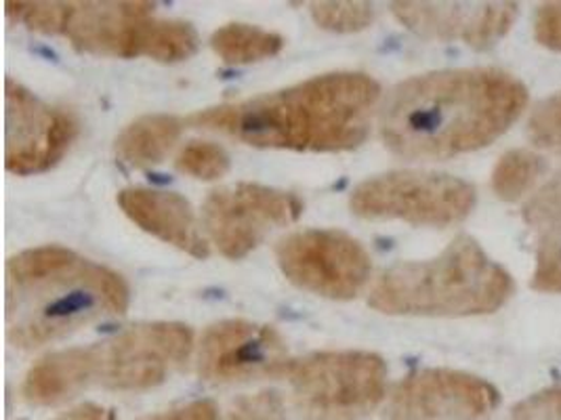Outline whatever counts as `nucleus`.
I'll list each match as a JSON object with an SVG mask.
<instances>
[{
  "instance_id": "nucleus-1",
  "label": "nucleus",
  "mask_w": 561,
  "mask_h": 420,
  "mask_svg": "<svg viewBox=\"0 0 561 420\" xmlns=\"http://www.w3.org/2000/svg\"><path fill=\"white\" fill-rule=\"evenodd\" d=\"M528 89L499 68L439 70L391 89L379 114L385 148L407 160H448L510 131Z\"/></svg>"
},
{
  "instance_id": "nucleus-2",
  "label": "nucleus",
  "mask_w": 561,
  "mask_h": 420,
  "mask_svg": "<svg viewBox=\"0 0 561 420\" xmlns=\"http://www.w3.org/2000/svg\"><path fill=\"white\" fill-rule=\"evenodd\" d=\"M379 82L359 72H334L247 102L198 112L190 125L219 131L253 148L343 152L370 129Z\"/></svg>"
},
{
  "instance_id": "nucleus-3",
  "label": "nucleus",
  "mask_w": 561,
  "mask_h": 420,
  "mask_svg": "<svg viewBox=\"0 0 561 420\" xmlns=\"http://www.w3.org/2000/svg\"><path fill=\"white\" fill-rule=\"evenodd\" d=\"M121 273L64 246L30 248L7 262V337L38 349L128 310Z\"/></svg>"
},
{
  "instance_id": "nucleus-4",
  "label": "nucleus",
  "mask_w": 561,
  "mask_h": 420,
  "mask_svg": "<svg viewBox=\"0 0 561 420\" xmlns=\"http://www.w3.org/2000/svg\"><path fill=\"white\" fill-rule=\"evenodd\" d=\"M511 292L510 271L492 261L473 237L459 236L434 259L385 269L368 305L387 315L467 317L494 314Z\"/></svg>"
},
{
  "instance_id": "nucleus-5",
  "label": "nucleus",
  "mask_w": 561,
  "mask_h": 420,
  "mask_svg": "<svg viewBox=\"0 0 561 420\" xmlns=\"http://www.w3.org/2000/svg\"><path fill=\"white\" fill-rule=\"evenodd\" d=\"M9 18L41 34L64 36L98 57H148L175 63L198 51V34L185 22L153 18L152 2H13Z\"/></svg>"
},
{
  "instance_id": "nucleus-6",
  "label": "nucleus",
  "mask_w": 561,
  "mask_h": 420,
  "mask_svg": "<svg viewBox=\"0 0 561 420\" xmlns=\"http://www.w3.org/2000/svg\"><path fill=\"white\" fill-rule=\"evenodd\" d=\"M194 335L185 324L152 322L137 324L107 341L64 349L80 395L91 387L114 392H144L164 383L190 358Z\"/></svg>"
},
{
  "instance_id": "nucleus-7",
  "label": "nucleus",
  "mask_w": 561,
  "mask_h": 420,
  "mask_svg": "<svg viewBox=\"0 0 561 420\" xmlns=\"http://www.w3.org/2000/svg\"><path fill=\"white\" fill-rule=\"evenodd\" d=\"M301 420H364L385 397L387 366L368 351H324L290 360L284 376Z\"/></svg>"
},
{
  "instance_id": "nucleus-8",
  "label": "nucleus",
  "mask_w": 561,
  "mask_h": 420,
  "mask_svg": "<svg viewBox=\"0 0 561 420\" xmlns=\"http://www.w3.org/2000/svg\"><path fill=\"white\" fill-rule=\"evenodd\" d=\"M476 200V187L459 177L396 171L357 185L350 207L362 219H398L410 225L448 228L467 219Z\"/></svg>"
},
{
  "instance_id": "nucleus-9",
  "label": "nucleus",
  "mask_w": 561,
  "mask_h": 420,
  "mask_svg": "<svg viewBox=\"0 0 561 420\" xmlns=\"http://www.w3.org/2000/svg\"><path fill=\"white\" fill-rule=\"evenodd\" d=\"M276 259L297 289L332 301L356 299L373 271L366 248L336 230H304L282 237Z\"/></svg>"
},
{
  "instance_id": "nucleus-10",
  "label": "nucleus",
  "mask_w": 561,
  "mask_h": 420,
  "mask_svg": "<svg viewBox=\"0 0 561 420\" xmlns=\"http://www.w3.org/2000/svg\"><path fill=\"white\" fill-rule=\"evenodd\" d=\"M304 212V202L288 191L256 184L219 187L208 194L203 219L206 234L228 259H242L274 230L290 225Z\"/></svg>"
},
{
  "instance_id": "nucleus-11",
  "label": "nucleus",
  "mask_w": 561,
  "mask_h": 420,
  "mask_svg": "<svg viewBox=\"0 0 561 420\" xmlns=\"http://www.w3.org/2000/svg\"><path fill=\"white\" fill-rule=\"evenodd\" d=\"M78 120L66 109L41 102L26 86L7 79V150L4 164L15 175L51 171L68 154Z\"/></svg>"
},
{
  "instance_id": "nucleus-12",
  "label": "nucleus",
  "mask_w": 561,
  "mask_h": 420,
  "mask_svg": "<svg viewBox=\"0 0 561 420\" xmlns=\"http://www.w3.org/2000/svg\"><path fill=\"white\" fill-rule=\"evenodd\" d=\"M499 401V392L480 376L427 368L398 385L387 420H488Z\"/></svg>"
},
{
  "instance_id": "nucleus-13",
  "label": "nucleus",
  "mask_w": 561,
  "mask_h": 420,
  "mask_svg": "<svg viewBox=\"0 0 561 420\" xmlns=\"http://www.w3.org/2000/svg\"><path fill=\"white\" fill-rule=\"evenodd\" d=\"M288 364V351L276 328L247 319L213 324L198 351V372L208 383L282 378Z\"/></svg>"
},
{
  "instance_id": "nucleus-14",
  "label": "nucleus",
  "mask_w": 561,
  "mask_h": 420,
  "mask_svg": "<svg viewBox=\"0 0 561 420\" xmlns=\"http://www.w3.org/2000/svg\"><path fill=\"white\" fill-rule=\"evenodd\" d=\"M391 11L421 38L488 49L510 32L519 9L515 2H393Z\"/></svg>"
},
{
  "instance_id": "nucleus-15",
  "label": "nucleus",
  "mask_w": 561,
  "mask_h": 420,
  "mask_svg": "<svg viewBox=\"0 0 561 420\" xmlns=\"http://www.w3.org/2000/svg\"><path fill=\"white\" fill-rule=\"evenodd\" d=\"M118 205L144 232L196 259L208 257V242L201 234L198 219L183 196L150 187H128L118 194Z\"/></svg>"
},
{
  "instance_id": "nucleus-16",
  "label": "nucleus",
  "mask_w": 561,
  "mask_h": 420,
  "mask_svg": "<svg viewBox=\"0 0 561 420\" xmlns=\"http://www.w3.org/2000/svg\"><path fill=\"white\" fill-rule=\"evenodd\" d=\"M183 131L181 120L167 114L144 116L130 122L116 139V156L135 168L160 164L175 148Z\"/></svg>"
},
{
  "instance_id": "nucleus-17",
  "label": "nucleus",
  "mask_w": 561,
  "mask_h": 420,
  "mask_svg": "<svg viewBox=\"0 0 561 420\" xmlns=\"http://www.w3.org/2000/svg\"><path fill=\"white\" fill-rule=\"evenodd\" d=\"M210 47L228 66H249L278 55L284 38L249 24H228L213 34Z\"/></svg>"
},
{
  "instance_id": "nucleus-18",
  "label": "nucleus",
  "mask_w": 561,
  "mask_h": 420,
  "mask_svg": "<svg viewBox=\"0 0 561 420\" xmlns=\"http://www.w3.org/2000/svg\"><path fill=\"white\" fill-rule=\"evenodd\" d=\"M545 171V158L528 150H511L492 171V189L501 200L517 202L533 191Z\"/></svg>"
},
{
  "instance_id": "nucleus-19",
  "label": "nucleus",
  "mask_w": 561,
  "mask_h": 420,
  "mask_svg": "<svg viewBox=\"0 0 561 420\" xmlns=\"http://www.w3.org/2000/svg\"><path fill=\"white\" fill-rule=\"evenodd\" d=\"M313 22L331 32H359L375 22V7L370 2H313Z\"/></svg>"
},
{
  "instance_id": "nucleus-20",
  "label": "nucleus",
  "mask_w": 561,
  "mask_h": 420,
  "mask_svg": "<svg viewBox=\"0 0 561 420\" xmlns=\"http://www.w3.org/2000/svg\"><path fill=\"white\" fill-rule=\"evenodd\" d=\"M179 171L203 182H215L230 171V156L228 152L208 141H192L181 150L175 160Z\"/></svg>"
},
{
  "instance_id": "nucleus-21",
  "label": "nucleus",
  "mask_w": 561,
  "mask_h": 420,
  "mask_svg": "<svg viewBox=\"0 0 561 420\" xmlns=\"http://www.w3.org/2000/svg\"><path fill=\"white\" fill-rule=\"evenodd\" d=\"M524 221L545 236L561 230V168L524 205Z\"/></svg>"
},
{
  "instance_id": "nucleus-22",
  "label": "nucleus",
  "mask_w": 561,
  "mask_h": 420,
  "mask_svg": "<svg viewBox=\"0 0 561 420\" xmlns=\"http://www.w3.org/2000/svg\"><path fill=\"white\" fill-rule=\"evenodd\" d=\"M526 132L536 148L561 154V93L536 105L528 118Z\"/></svg>"
},
{
  "instance_id": "nucleus-23",
  "label": "nucleus",
  "mask_w": 561,
  "mask_h": 420,
  "mask_svg": "<svg viewBox=\"0 0 561 420\" xmlns=\"http://www.w3.org/2000/svg\"><path fill=\"white\" fill-rule=\"evenodd\" d=\"M533 289L561 294V230L545 236L536 257Z\"/></svg>"
},
{
  "instance_id": "nucleus-24",
  "label": "nucleus",
  "mask_w": 561,
  "mask_h": 420,
  "mask_svg": "<svg viewBox=\"0 0 561 420\" xmlns=\"http://www.w3.org/2000/svg\"><path fill=\"white\" fill-rule=\"evenodd\" d=\"M228 420H286V410L276 392H259L236 399Z\"/></svg>"
},
{
  "instance_id": "nucleus-25",
  "label": "nucleus",
  "mask_w": 561,
  "mask_h": 420,
  "mask_svg": "<svg viewBox=\"0 0 561 420\" xmlns=\"http://www.w3.org/2000/svg\"><path fill=\"white\" fill-rule=\"evenodd\" d=\"M507 420H561V387H549L513 406Z\"/></svg>"
},
{
  "instance_id": "nucleus-26",
  "label": "nucleus",
  "mask_w": 561,
  "mask_h": 420,
  "mask_svg": "<svg viewBox=\"0 0 561 420\" xmlns=\"http://www.w3.org/2000/svg\"><path fill=\"white\" fill-rule=\"evenodd\" d=\"M535 34L542 47L561 52V2H545L538 7Z\"/></svg>"
},
{
  "instance_id": "nucleus-27",
  "label": "nucleus",
  "mask_w": 561,
  "mask_h": 420,
  "mask_svg": "<svg viewBox=\"0 0 561 420\" xmlns=\"http://www.w3.org/2000/svg\"><path fill=\"white\" fill-rule=\"evenodd\" d=\"M141 420H219V415H217V406L213 401L196 399V401L183 404L178 408H171V410H164V412H158V415Z\"/></svg>"
},
{
  "instance_id": "nucleus-28",
  "label": "nucleus",
  "mask_w": 561,
  "mask_h": 420,
  "mask_svg": "<svg viewBox=\"0 0 561 420\" xmlns=\"http://www.w3.org/2000/svg\"><path fill=\"white\" fill-rule=\"evenodd\" d=\"M55 420H114V415L98 404H82Z\"/></svg>"
}]
</instances>
